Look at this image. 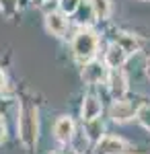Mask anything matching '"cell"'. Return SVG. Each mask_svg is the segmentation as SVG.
<instances>
[{"label": "cell", "instance_id": "cell-12", "mask_svg": "<svg viewBox=\"0 0 150 154\" xmlns=\"http://www.w3.org/2000/svg\"><path fill=\"white\" fill-rule=\"evenodd\" d=\"M92 11H95V19L103 21L111 14V2L109 0H91Z\"/></svg>", "mask_w": 150, "mask_h": 154}, {"label": "cell", "instance_id": "cell-8", "mask_svg": "<svg viewBox=\"0 0 150 154\" xmlns=\"http://www.w3.org/2000/svg\"><path fill=\"white\" fill-rule=\"evenodd\" d=\"M107 80H109V91L113 93L115 101L126 95V91H127V78H126V74H123L121 70H111V74H109V78H107Z\"/></svg>", "mask_w": 150, "mask_h": 154}, {"label": "cell", "instance_id": "cell-9", "mask_svg": "<svg viewBox=\"0 0 150 154\" xmlns=\"http://www.w3.org/2000/svg\"><path fill=\"white\" fill-rule=\"evenodd\" d=\"M127 54L123 51L121 45H117V43H111L107 51H105V64L109 66V68H113V70H119L121 66H123V62H126Z\"/></svg>", "mask_w": 150, "mask_h": 154}, {"label": "cell", "instance_id": "cell-2", "mask_svg": "<svg viewBox=\"0 0 150 154\" xmlns=\"http://www.w3.org/2000/svg\"><path fill=\"white\" fill-rule=\"evenodd\" d=\"M19 131H21V138L27 146H31L35 142V136H37V111L33 107H23L21 111V117H19Z\"/></svg>", "mask_w": 150, "mask_h": 154}, {"label": "cell", "instance_id": "cell-20", "mask_svg": "<svg viewBox=\"0 0 150 154\" xmlns=\"http://www.w3.org/2000/svg\"><path fill=\"white\" fill-rule=\"evenodd\" d=\"M146 74L150 76V58H148V62H146Z\"/></svg>", "mask_w": 150, "mask_h": 154}, {"label": "cell", "instance_id": "cell-19", "mask_svg": "<svg viewBox=\"0 0 150 154\" xmlns=\"http://www.w3.org/2000/svg\"><path fill=\"white\" fill-rule=\"evenodd\" d=\"M4 86H6V76H4V72L0 70V91H2Z\"/></svg>", "mask_w": 150, "mask_h": 154}, {"label": "cell", "instance_id": "cell-17", "mask_svg": "<svg viewBox=\"0 0 150 154\" xmlns=\"http://www.w3.org/2000/svg\"><path fill=\"white\" fill-rule=\"evenodd\" d=\"M0 8L4 12H12L17 8V0H0Z\"/></svg>", "mask_w": 150, "mask_h": 154}, {"label": "cell", "instance_id": "cell-10", "mask_svg": "<svg viewBox=\"0 0 150 154\" xmlns=\"http://www.w3.org/2000/svg\"><path fill=\"white\" fill-rule=\"evenodd\" d=\"M101 109H103V107H101V101L95 95L84 97V101H82V119H84V121L97 119L101 115Z\"/></svg>", "mask_w": 150, "mask_h": 154}, {"label": "cell", "instance_id": "cell-14", "mask_svg": "<svg viewBox=\"0 0 150 154\" xmlns=\"http://www.w3.org/2000/svg\"><path fill=\"white\" fill-rule=\"evenodd\" d=\"M78 23L80 25H89L92 21V17H95V11H92V4H91V0H89V2H86V4H84V2H82L80 6H78Z\"/></svg>", "mask_w": 150, "mask_h": 154}, {"label": "cell", "instance_id": "cell-15", "mask_svg": "<svg viewBox=\"0 0 150 154\" xmlns=\"http://www.w3.org/2000/svg\"><path fill=\"white\" fill-rule=\"evenodd\" d=\"M80 4H82V0H60V12H64L66 17L74 14Z\"/></svg>", "mask_w": 150, "mask_h": 154}, {"label": "cell", "instance_id": "cell-7", "mask_svg": "<svg viewBox=\"0 0 150 154\" xmlns=\"http://www.w3.org/2000/svg\"><path fill=\"white\" fill-rule=\"evenodd\" d=\"M45 27L52 35H64L66 33V27H68V19L64 12H47L45 17Z\"/></svg>", "mask_w": 150, "mask_h": 154}, {"label": "cell", "instance_id": "cell-13", "mask_svg": "<svg viewBox=\"0 0 150 154\" xmlns=\"http://www.w3.org/2000/svg\"><path fill=\"white\" fill-rule=\"evenodd\" d=\"M115 43L121 45L126 54H136V51L140 49V45H138V41L134 39V35H127V33H119V37H117Z\"/></svg>", "mask_w": 150, "mask_h": 154}, {"label": "cell", "instance_id": "cell-4", "mask_svg": "<svg viewBox=\"0 0 150 154\" xmlns=\"http://www.w3.org/2000/svg\"><path fill=\"white\" fill-rule=\"evenodd\" d=\"M136 113H138V109H134V105L127 103V101H113V105H111V109H109L111 119L117 121V123H123V121H127V119H132Z\"/></svg>", "mask_w": 150, "mask_h": 154}, {"label": "cell", "instance_id": "cell-6", "mask_svg": "<svg viewBox=\"0 0 150 154\" xmlns=\"http://www.w3.org/2000/svg\"><path fill=\"white\" fill-rule=\"evenodd\" d=\"M54 136L62 144H68L74 138V121L70 117H60L54 125Z\"/></svg>", "mask_w": 150, "mask_h": 154}, {"label": "cell", "instance_id": "cell-5", "mask_svg": "<svg viewBox=\"0 0 150 154\" xmlns=\"http://www.w3.org/2000/svg\"><path fill=\"white\" fill-rule=\"evenodd\" d=\"M82 78L86 80L89 84H97L105 80L107 78V70H105V66L101 62H89V64H84V70H82Z\"/></svg>", "mask_w": 150, "mask_h": 154}, {"label": "cell", "instance_id": "cell-1", "mask_svg": "<svg viewBox=\"0 0 150 154\" xmlns=\"http://www.w3.org/2000/svg\"><path fill=\"white\" fill-rule=\"evenodd\" d=\"M99 45V37L95 35L92 31L84 29L80 33H76V37L72 39V51H74V58L80 60V62H92V56L97 51Z\"/></svg>", "mask_w": 150, "mask_h": 154}, {"label": "cell", "instance_id": "cell-3", "mask_svg": "<svg viewBox=\"0 0 150 154\" xmlns=\"http://www.w3.org/2000/svg\"><path fill=\"white\" fill-rule=\"evenodd\" d=\"M126 152H127V144L121 138H115V136H105L97 144V154H126Z\"/></svg>", "mask_w": 150, "mask_h": 154}, {"label": "cell", "instance_id": "cell-21", "mask_svg": "<svg viewBox=\"0 0 150 154\" xmlns=\"http://www.w3.org/2000/svg\"><path fill=\"white\" fill-rule=\"evenodd\" d=\"M35 4H39V6H41V4H43V2H45V0H33Z\"/></svg>", "mask_w": 150, "mask_h": 154}, {"label": "cell", "instance_id": "cell-18", "mask_svg": "<svg viewBox=\"0 0 150 154\" xmlns=\"http://www.w3.org/2000/svg\"><path fill=\"white\" fill-rule=\"evenodd\" d=\"M4 138H6V128H4V123L0 121V144L4 142Z\"/></svg>", "mask_w": 150, "mask_h": 154}, {"label": "cell", "instance_id": "cell-11", "mask_svg": "<svg viewBox=\"0 0 150 154\" xmlns=\"http://www.w3.org/2000/svg\"><path fill=\"white\" fill-rule=\"evenodd\" d=\"M84 131H86V138H89V140H92V142L99 144L105 138L103 136L105 125H103V121H101V117L91 119V121H84Z\"/></svg>", "mask_w": 150, "mask_h": 154}, {"label": "cell", "instance_id": "cell-16", "mask_svg": "<svg viewBox=\"0 0 150 154\" xmlns=\"http://www.w3.org/2000/svg\"><path fill=\"white\" fill-rule=\"evenodd\" d=\"M136 117H138V121L150 131V105H142L140 107L138 113H136Z\"/></svg>", "mask_w": 150, "mask_h": 154}]
</instances>
